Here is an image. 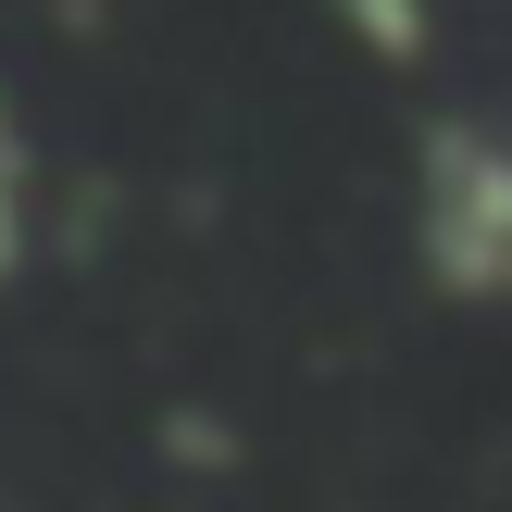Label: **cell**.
<instances>
[{
	"instance_id": "1",
	"label": "cell",
	"mask_w": 512,
	"mask_h": 512,
	"mask_svg": "<svg viewBox=\"0 0 512 512\" xmlns=\"http://www.w3.org/2000/svg\"><path fill=\"white\" fill-rule=\"evenodd\" d=\"M413 250L450 300H512V138L438 125L413 175Z\"/></svg>"
},
{
	"instance_id": "2",
	"label": "cell",
	"mask_w": 512,
	"mask_h": 512,
	"mask_svg": "<svg viewBox=\"0 0 512 512\" xmlns=\"http://www.w3.org/2000/svg\"><path fill=\"white\" fill-rule=\"evenodd\" d=\"M338 13H350V38L388 50V63H413V50H425V0H338Z\"/></svg>"
},
{
	"instance_id": "3",
	"label": "cell",
	"mask_w": 512,
	"mask_h": 512,
	"mask_svg": "<svg viewBox=\"0 0 512 512\" xmlns=\"http://www.w3.org/2000/svg\"><path fill=\"white\" fill-rule=\"evenodd\" d=\"M13 263H25V163H0V288H13Z\"/></svg>"
},
{
	"instance_id": "4",
	"label": "cell",
	"mask_w": 512,
	"mask_h": 512,
	"mask_svg": "<svg viewBox=\"0 0 512 512\" xmlns=\"http://www.w3.org/2000/svg\"><path fill=\"white\" fill-rule=\"evenodd\" d=\"M0 163H25V138H13V100H0Z\"/></svg>"
}]
</instances>
